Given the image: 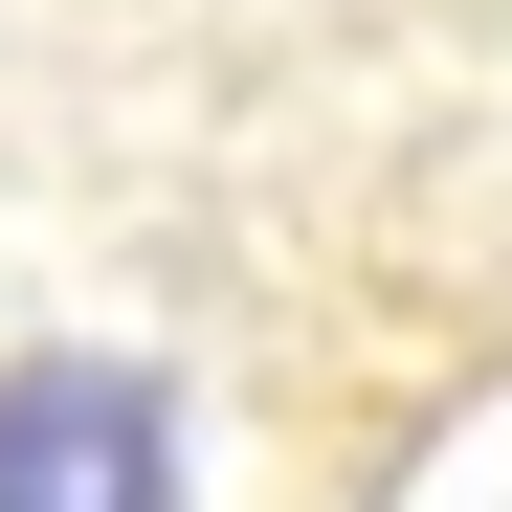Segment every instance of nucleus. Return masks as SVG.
I'll list each match as a JSON object with an SVG mask.
<instances>
[{
  "label": "nucleus",
  "instance_id": "1",
  "mask_svg": "<svg viewBox=\"0 0 512 512\" xmlns=\"http://www.w3.org/2000/svg\"><path fill=\"white\" fill-rule=\"evenodd\" d=\"M0 512H179V423L112 357H23L0 379Z\"/></svg>",
  "mask_w": 512,
  "mask_h": 512
}]
</instances>
